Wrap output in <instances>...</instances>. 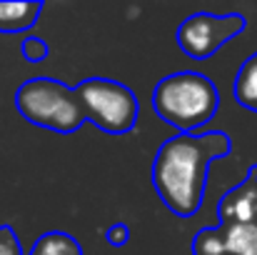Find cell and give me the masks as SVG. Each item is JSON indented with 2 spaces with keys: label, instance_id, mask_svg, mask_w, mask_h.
<instances>
[{
  "label": "cell",
  "instance_id": "cell-6",
  "mask_svg": "<svg viewBox=\"0 0 257 255\" xmlns=\"http://www.w3.org/2000/svg\"><path fill=\"white\" fill-rule=\"evenodd\" d=\"M220 223H257V165L250 168L247 178L222 195Z\"/></svg>",
  "mask_w": 257,
  "mask_h": 255
},
{
  "label": "cell",
  "instance_id": "cell-11",
  "mask_svg": "<svg viewBox=\"0 0 257 255\" xmlns=\"http://www.w3.org/2000/svg\"><path fill=\"white\" fill-rule=\"evenodd\" d=\"M20 53H23V58L30 60V63H43V60L50 55V48H48L45 40L30 35V38H25V40L20 43Z\"/></svg>",
  "mask_w": 257,
  "mask_h": 255
},
{
  "label": "cell",
  "instance_id": "cell-7",
  "mask_svg": "<svg viewBox=\"0 0 257 255\" xmlns=\"http://www.w3.org/2000/svg\"><path fill=\"white\" fill-rule=\"evenodd\" d=\"M222 255H257V223H220Z\"/></svg>",
  "mask_w": 257,
  "mask_h": 255
},
{
  "label": "cell",
  "instance_id": "cell-13",
  "mask_svg": "<svg viewBox=\"0 0 257 255\" xmlns=\"http://www.w3.org/2000/svg\"><path fill=\"white\" fill-rule=\"evenodd\" d=\"M107 243L112 248H120V245H127L130 243V228L125 223H115L107 228Z\"/></svg>",
  "mask_w": 257,
  "mask_h": 255
},
{
  "label": "cell",
  "instance_id": "cell-3",
  "mask_svg": "<svg viewBox=\"0 0 257 255\" xmlns=\"http://www.w3.org/2000/svg\"><path fill=\"white\" fill-rule=\"evenodd\" d=\"M15 108L28 123L55 133H75L87 120L78 90L55 78L25 80L15 93Z\"/></svg>",
  "mask_w": 257,
  "mask_h": 255
},
{
  "label": "cell",
  "instance_id": "cell-10",
  "mask_svg": "<svg viewBox=\"0 0 257 255\" xmlns=\"http://www.w3.org/2000/svg\"><path fill=\"white\" fill-rule=\"evenodd\" d=\"M30 255H83V248L70 233L53 230L35 240Z\"/></svg>",
  "mask_w": 257,
  "mask_h": 255
},
{
  "label": "cell",
  "instance_id": "cell-12",
  "mask_svg": "<svg viewBox=\"0 0 257 255\" xmlns=\"http://www.w3.org/2000/svg\"><path fill=\"white\" fill-rule=\"evenodd\" d=\"M0 255H23L20 243H18V235L8 225L0 228Z\"/></svg>",
  "mask_w": 257,
  "mask_h": 255
},
{
  "label": "cell",
  "instance_id": "cell-8",
  "mask_svg": "<svg viewBox=\"0 0 257 255\" xmlns=\"http://www.w3.org/2000/svg\"><path fill=\"white\" fill-rule=\"evenodd\" d=\"M43 10V3H0V30H30Z\"/></svg>",
  "mask_w": 257,
  "mask_h": 255
},
{
  "label": "cell",
  "instance_id": "cell-4",
  "mask_svg": "<svg viewBox=\"0 0 257 255\" xmlns=\"http://www.w3.org/2000/svg\"><path fill=\"white\" fill-rule=\"evenodd\" d=\"M83 103L87 123L95 128L122 135L135 128L138 120V98L130 88L110 78H90L75 88Z\"/></svg>",
  "mask_w": 257,
  "mask_h": 255
},
{
  "label": "cell",
  "instance_id": "cell-1",
  "mask_svg": "<svg viewBox=\"0 0 257 255\" xmlns=\"http://www.w3.org/2000/svg\"><path fill=\"white\" fill-rule=\"evenodd\" d=\"M230 153L227 133H177L158 148L153 160V185L163 205L177 218H192L205 195L212 160Z\"/></svg>",
  "mask_w": 257,
  "mask_h": 255
},
{
  "label": "cell",
  "instance_id": "cell-2",
  "mask_svg": "<svg viewBox=\"0 0 257 255\" xmlns=\"http://www.w3.org/2000/svg\"><path fill=\"white\" fill-rule=\"evenodd\" d=\"M220 95L215 83L192 70L172 73L163 78L153 90L155 113L180 133H197L217 113Z\"/></svg>",
  "mask_w": 257,
  "mask_h": 255
},
{
  "label": "cell",
  "instance_id": "cell-5",
  "mask_svg": "<svg viewBox=\"0 0 257 255\" xmlns=\"http://www.w3.org/2000/svg\"><path fill=\"white\" fill-rule=\"evenodd\" d=\"M245 30V18L232 15H212V13H195L177 28V45L185 55L195 60L212 58L225 43Z\"/></svg>",
  "mask_w": 257,
  "mask_h": 255
},
{
  "label": "cell",
  "instance_id": "cell-9",
  "mask_svg": "<svg viewBox=\"0 0 257 255\" xmlns=\"http://www.w3.org/2000/svg\"><path fill=\"white\" fill-rule=\"evenodd\" d=\"M232 90H235V100H237L242 108L257 113V53L250 55V58L240 65Z\"/></svg>",
  "mask_w": 257,
  "mask_h": 255
}]
</instances>
